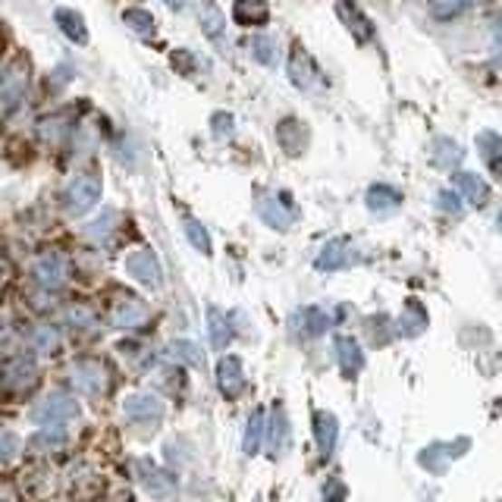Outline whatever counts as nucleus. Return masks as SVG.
Here are the masks:
<instances>
[{
    "label": "nucleus",
    "instance_id": "1",
    "mask_svg": "<svg viewBox=\"0 0 502 502\" xmlns=\"http://www.w3.org/2000/svg\"><path fill=\"white\" fill-rule=\"evenodd\" d=\"M29 98V63L13 57L0 66V117H10Z\"/></svg>",
    "mask_w": 502,
    "mask_h": 502
},
{
    "label": "nucleus",
    "instance_id": "2",
    "mask_svg": "<svg viewBox=\"0 0 502 502\" xmlns=\"http://www.w3.org/2000/svg\"><path fill=\"white\" fill-rule=\"evenodd\" d=\"M70 383L79 396L98 399V396H104L107 386H111V374H107L104 362H98V358H79L70 368Z\"/></svg>",
    "mask_w": 502,
    "mask_h": 502
},
{
    "label": "nucleus",
    "instance_id": "3",
    "mask_svg": "<svg viewBox=\"0 0 502 502\" xmlns=\"http://www.w3.org/2000/svg\"><path fill=\"white\" fill-rule=\"evenodd\" d=\"M101 201V179L92 173H79L76 179L66 186L63 192V208L70 217H82Z\"/></svg>",
    "mask_w": 502,
    "mask_h": 502
},
{
    "label": "nucleus",
    "instance_id": "4",
    "mask_svg": "<svg viewBox=\"0 0 502 502\" xmlns=\"http://www.w3.org/2000/svg\"><path fill=\"white\" fill-rule=\"evenodd\" d=\"M79 418V402L70 396V392H51L44 396L42 402L32 409V420L38 427H47V424H70V420Z\"/></svg>",
    "mask_w": 502,
    "mask_h": 502
},
{
    "label": "nucleus",
    "instance_id": "5",
    "mask_svg": "<svg viewBox=\"0 0 502 502\" xmlns=\"http://www.w3.org/2000/svg\"><path fill=\"white\" fill-rule=\"evenodd\" d=\"M32 280L38 283L47 293H57V289L66 286L70 280V267H66V257L57 255V251H44L42 257L32 261Z\"/></svg>",
    "mask_w": 502,
    "mask_h": 502
},
{
    "label": "nucleus",
    "instance_id": "6",
    "mask_svg": "<svg viewBox=\"0 0 502 502\" xmlns=\"http://www.w3.org/2000/svg\"><path fill=\"white\" fill-rule=\"evenodd\" d=\"M126 274L132 280H139L141 286H151L158 289L164 283V270H160V261L151 248H139V251H129L126 255Z\"/></svg>",
    "mask_w": 502,
    "mask_h": 502
},
{
    "label": "nucleus",
    "instance_id": "7",
    "mask_svg": "<svg viewBox=\"0 0 502 502\" xmlns=\"http://www.w3.org/2000/svg\"><path fill=\"white\" fill-rule=\"evenodd\" d=\"M148 317H151L148 304L141 302V298H132V295L120 298V302L113 304V311H111V323L117 330H139V327H145L148 323Z\"/></svg>",
    "mask_w": 502,
    "mask_h": 502
},
{
    "label": "nucleus",
    "instance_id": "8",
    "mask_svg": "<svg viewBox=\"0 0 502 502\" xmlns=\"http://www.w3.org/2000/svg\"><path fill=\"white\" fill-rule=\"evenodd\" d=\"M336 16H339V23L352 32V38H355L358 44H368L371 38H374V25H371V19L364 16L352 0H336Z\"/></svg>",
    "mask_w": 502,
    "mask_h": 502
},
{
    "label": "nucleus",
    "instance_id": "9",
    "mask_svg": "<svg viewBox=\"0 0 502 502\" xmlns=\"http://www.w3.org/2000/svg\"><path fill=\"white\" fill-rule=\"evenodd\" d=\"M123 415L132 420V424H151V420H160L164 415V405H160L158 396L151 392H135L123 402Z\"/></svg>",
    "mask_w": 502,
    "mask_h": 502
},
{
    "label": "nucleus",
    "instance_id": "10",
    "mask_svg": "<svg viewBox=\"0 0 502 502\" xmlns=\"http://www.w3.org/2000/svg\"><path fill=\"white\" fill-rule=\"evenodd\" d=\"M276 139H280V148L289 154V158H298V154H304V148H308L311 132L298 117H286V120H280V126H276Z\"/></svg>",
    "mask_w": 502,
    "mask_h": 502
},
{
    "label": "nucleus",
    "instance_id": "11",
    "mask_svg": "<svg viewBox=\"0 0 502 502\" xmlns=\"http://www.w3.org/2000/svg\"><path fill=\"white\" fill-rule=\"evenodd\" d=\"M289 82L295 88H302V92H308L311 85H314L317 79V70H314V60L308 57V51H304L302 44H293V51H289Z\"/></svg>",
    "mask_w": 502,
    "mask_h": 502
},
{
    "label": "nucleus",
    "instance_id": "12",
    "mask_svg": "<svg viewBox=\"0 0 502 502\" xmlns=\"http://www.w3.org/2000/svg\"><path fill=\"white\" fill-rule=\"evenodd\" d=\"M35 380H38L35 362H32V358H25V355H19V358H13V362L4 368V377H0V383H4L6 390L23 392V390H29Z\"/></svg>",
    "mask_w": 502,
    "mask_h": 502
},
{
    "label": "nucleus",
    "instance_id": "13",
    "mask_svg": "<svg viewBox=\"0 0 502 502\" xmlns=\"http://www.w3.org/2000/svg\"><path fill=\"white\" fill-rule=\"evenodd\" d=\"M25 343L35 355H57L60 345H63V333L53 323H35V327L25 333Z\"/></svg>",
    "mask_w": 502,
    "mask_h": 502
},
{
    "label": "nucleus",
    "instance_id": "14",
    "mask_svg": "<svg viewBox=\"0 0 502 502\" xmlns=\"http://www.w3.org/2000/svg\"><path fill=\"white\" fill-rule=\"evenodd\" d=\"M217 383H220V392L227 399H236L246 390V374H242L239 358H223V362L217 364Z\"/></svg>",
    "mask_w": 502,
    "mask_h": 502
},
{
    "label": "nucleus",
    "instance_id": "15",
    "mask_svg": "<svg viewBox=\"0 0 502 502\" xmlns=\"http://www.w3.org/2000/svg\"><path fill=\"white\" fill-rule=\"evenodd\" d=\"M456 188L474 208H484L490 201V182L478 173H456Z\"/></svg>",
    "mask_w": 502,
    "mask_h": 502
},
{
    "label": "nucleus",
    "instance_id": "16",
    "mask_svg": "<svg viewBox=\"0 0 502 502\" xmlns=\"http://www.w3.org/2000/svg\"><path fill=\"white\" fill-rule=\"evenodd\" d=\"M368 208L374 210L377 217H390L392 210H399V205H402V195L396 192L392 186H383V182H377V186L368 188Z\"/></svg>",
    "mask_w": 502,
    "mask_h": 502
},
{
    "label": "nucleus",
    "instance_id": "17",
    "mask_svg": "<svg viewBox=\"0 0 502 502\" xmlns=\"http://www.w3.org/2000/svg\"><path fill=\"white\" fill-rule=\"evenodd\" d=\"M53 23H57V29L63 32L70 42L88 44V25H85V19L79 16L76 10H66V6H60V10H53Z\"/></svg>",
    "mask_w": 502,
    "mask_h": 502
},
{
    "label": "nucleus",
    "instance_id": "18",
    "mask_svg": "<svg viewBox=\"0 0 502 502\" xmlns=\"http://www.w3.org/2000/svg\"><path fill=\"white\" fill-rule=\"evenodd\" d=\"M233 19L239 25H264L270 19L267 0H236V4H233Z\"/></svg>",
    "mask_w": 502,
    "mask_h": 502
},
{
    "label": "nucleus",
    "instance_id": "19",
    "mask_svg": "<svg viewBox=\"0 0 502 502\" xmlns=\"http://www.w3.org/2000/svg\"><path fill=\"white\" fill-rule=\"evenodd\" d=\"M336 362H339V368H343L345 377H355L358 371H362L364 358H362V349H358L355 339H349V336L336 339Z\"/></svg>",
    "mask_w": 502,
    "mask_h": 502
},
{
    "label": "nucleus",
    "instance_id": "20",
    "mask_svg": "<svg viewBox=\"0 0 502 502\" xmlns=\"http://www.w3.org/2000/svg\"><path fill=\"white\" fill-rule=\"evenodd\" d=\"M257 217L274 229H289L293 227V214L283 208V198H261L257 201Z\"/></svg>",
    "mask_w": 502,
    "mask_h": 502
},
{
    "label": "nucleus",
    "instance_id": "21",
    "mask_svg": "<svg viewBox=\"0 0 502 502\" xmlns=\"http://www.w3.org/2000/svg\"><path fill=\"white\" fill-rule=\"evenodd\" d=\"M430 160L437 169H446V173H449V169H456L461 164V148L452 139H433Z\"/></svg>",
    "mask_w": 502,
    "mask_h": 502
},
{
    "label": "nucleus",
    "instance_id": "22",
    "mask_svg": "<svg viewBox=\"0 0 502 502\" xmlns=\"http://www.w3.org/2000/svg\"><path fill=\"white\" fill-rule=\"evenodd\" d=\"M198 23L208 38H220L223 29H227V16H223L220 6H217L214 0H201L198 4Z\"/></svg>",
    "mask_w": 502,
    "mask_h": 502
},
{
    "label": "nucleus",
    "instance_id": "23",
    "mask_svg": "<svg viewBox=\"0 0 502 502\" xmlns=\"http://www.w3.org/2000/svg\"><path fill=\"white\" fill-rule=\"evenodd\" d=\"M141 468H145V474H141V484H145V490L151 493V497H158V499L173 497L176 480L169 478L167 471H158V468H148V465H141Z\"/></svg>",
    "mask_w": 502,
    "mask_h": 502
},
{
    "label": "nucleus",
    "instance_id": "24",
    "mask_svg": "<svg viewBox=\"0 0 502 502\" xmlns=\"http://www.w3.org/2000/svg\"><path fill=\"white\" fill-rule=\"evenodd\" d=\"M349 264V251H345V239H330L323 251L317 255V270H343Z\"/></svg>",
    "mask_w": 502,
    "mask_h": 502
},
{
    "label": "nucleus",
    "instance_id": "25",
    "mask_svg": "<svg viewBox=\"0 0 502 502\" xmlns=\"http://www.w3.org/2000/svg\"><path fill=\"white\" fill-rule=\"evenodd\" d=\"M208 333H210V345H214V349H227L229 336H233V330H229L227 317H223L217 308L208 311Z\"/></svg>",
    "mask_w": 502,
    "mask_h": 502
},
{
    "label": "nucleus",
    "instance_id": "26",
    "mask_svg": "<svg viewBox=\"0 0 502 502\" xmlns=\"http://www.w3.org/2000/svg\"><path fill=\"white\" fill-rule=\"evenodd\" d=\"M314 433H317V443H321L323 456L333 449L336 443V418L327 415V411H317L314 415Z\"/></svg>",
    "mask_w": 502,
    "mask_h": 502
},
{
    "label": "nucleus",
    "instance_id": "27",
    "mask_svg": "<svg viewBox=\"0 0 502 502\" xmlns=\"http://www.w3.org/2000/svg\"><path fill=\"white\" fill-rule=\"evenodd\" d=\"M66 323L79 333H88V330L98 327V314L88 304H72V308H66Z\"/></svg>",
    "mask_w": 502,
    "mask_h": 502
},
{
    "label": "nucleus",
    "instance_id": "28",
    "mask_svg": "<svg viewBox=\"0 0 502 502\" xmlns=\"http://www.w3.org/2000/svg\"><path fill=\"white\" fill-rule=\"evenodd\" d=\"M478 151H480V158H484L487 164H493V167L502 164V139L497 132H490V129L478 135Z\"/></svg>",
    "mask_w": 502,
    "mask_h": 502
},
{
    "label": "nucleus",
    "instance_id": "29",
    "mask_svg": "<svg viewBox=\"0 0 502 502\" xmlns=\"http://www.w3.org/2000/svg\"><path fill=\"white\" fill-rule=\"evenodd\" d=\"M38 139H42L44 145H60V141L66 139V120L44 117L42 123H38Z\"/></svg>",
    "mask_w": 502,
    "mask_h": 502
},
{
    "label": "nucleus",
    "instance_id": "30",
    "mask_svg": "<svg viewBox=\"0 0 502 502\" xmlns=\"http://www.w3.org/2000/svg\"><path fill=\"white\" fill-rule=\"evenodd\" d=\"M182 229H186V239L192 242V248H198L201 255H210V236L195 217H186V220H182Z\"/></svg>",
    "mask_w": 502,
    "mask_h": 502
},
{
    "label": "nucleus",
    "instance_id": "31",
    "mask_svg": "<svg viewBox=\"0 0 502 502\" xmlns=\"http://www.w3.org/2000/svg\"><path fill=\"white\" fill-rule=\"evenodd\" d=\"M251 53H255V60L261 66H274L276 63V42L270 35H257L255 42H251Z\"/></svg>",
    "mask_w": 502,
    "mask_h": 502
},
{
    "label": "nucleus",
    "instance_id": "32",
    "mask_svg": "<svg viewBox=\"0 0 502 502\" xmlns=\"http://www.w3.org/2000/svg\"><path fill=\"white\" fill-rule=\"evenodd\" d=\"M264 411H255L248 420V433H246V452L248 456H257V449H261V439H264Z\"/></svg>",
    "mask_w": 502,
    "mask_h": 502
},
{
    "label": "nucleus",
    "instance_id": "33",
    "mask_svg": "<svg viewBox=\"0 0 502 502\" xmlns=\"http://www.w3.org/2000/svg\"><path fill=\"white\" fill-rule=\"evenodd\" d=\"M123 23L132 32H139V35H151V32H154V16H151V13H145V10H126L123 13Z\"/></svg>",
    "mask_w": 502,
    "mask_h": 502
},
{
    "label": "nucleus",
    "instance_id": "34",
    "mask_svg": "<svg viewBox=\"0 0 502 502\" xmlns=\"http://www.w3.org/2000/svg\"><path fill=\"white\" fill-rule=\"evenodd\" d=\"M113 227H117V214H113V210H104V214H101L98 220L88 223V227H85V236H88V239H107Z\"/></svg>",
    "mask_w": 502,
    "mask_h": 502
},
{
    "label": "nucleus",
    "instance_id": "35",
    "mask_svg": "<svg viewBox=\"0 0 502 502\" xmlns=\"http://www.w3.org/2000/svg\"><path fill=\"white\" fill-rule=\"evenodd\" d=\"M427 6L437 19H456L468 6V0H427Z\"/></svg>",
    "mask_w": 502,
    "mask_h": 502
},
{
    "label": "nucleus",
    "instance_id": "36",
    "mask_svg": "<svg viewBox=\"0 0 502 502\" xmlns=\"http://www.w3.org/2000/svg\"><path fill=\"white\" fill-rule=\"evenodd\" d=\"M173 355L179 358V362L192 364V368H198L201 362H205V355H201V349L195 343H188V339H179V343H173Z\"/></svg>",
    "mask_w": 502,
    "mask_h": 502
},
{
    "label": "nucleus",
    "instance_id": "37",
    "mask_svg": "<svg viewBox=\"0 0 502 502\" xmlns=\"http://www.w3.org/2000/svg\"><path fill=\"white\" fill-rule=\"evenodd\" d=\"M327 327H330L327 311H321V308H308V311H304V330H308V336H321Z\"/></svg>",
    "mask_w": 502,
    "mask_h": 502
},
{
    "label": "nucleus",
    "instance_id": "38",
    "mask_svg": "<svg viewBox=\"0 0 502 502\" xmlns=\"http://www.w3.org/2000/svg\"><path fill=\"white\" fill-rule=\"evenodd\" d=\"M19 449H23V443H19L16 433H10V430H4V427H0V459H4V461L16 459Z\"/></svg>",
    "mask_w": 502,
    "mask_h": 502
},
{
    "label": "nucleus",
    "instance_id": "39",
    "mask_svg": "<svg viewBox=\"0 0 502 502\" xmlns=\"http://www.w3.org/2000/svg\"><path fill=\"white\" fill-rule=\"evenodd\" d=\"M210 129H214V139L217 141H227L229 135H233L236 123H233V117H229V113H214V120H210Z\"/></svg>",
    "mask_w": 502,
    "mask_h": 502
},
{
    "label": "nucleus",
    "instance_id": "40",
    "mask_svg": "<svg viewBox=\"0 0 502 502\" xmlns=\"http://www.w3.org/2000/svg\"><path fill=\"white\" fill-rule=\"evenodd\" d=\"M439 210H446V214H461V198L459 192H449V188H443V192H437V201H433Z\"/></svg>",
    "mask_w": 502,
    "mask_h": 502
},
{
    "label": "nucleus",
    "instance_id": "41",
    "mask_svg": "<svg viewBox=\"0 0 502 502\" xmlns=\"http://www.w3.org/2000/svg\"><path fill=\"white\" fill-rule=\"evenodd\" d=\"M270 430H274V439H270V449L280 452L283 443H286V418H283L280 409L274 411V427H270Z\"/></svg>",
    "mask_w": 502,
    "mask_h": 502
},
{
    "label": "nucleus",
    "instance_id": "42",
    "mask_svg": "<svg viewBox=\"0 0 502 502\" xmlns=\"http://www.w3.org/2000/svg\"><path fill=\"white\" fill-rule=\"evenodd\" d=\"M405 311H409V314H411V323H405V333H411V336H415V333H420V330L427 327L424 308H420L418 302H411V304H409V308H405Z\"/></svg>",
    "mask_w": 502,
    "mask_h": 502
},
{
    "label": "nucleus",
    "instance_id": "43",
    "mask_svg": "<svg viewBox=\"0 0 502 502\" xmlns=\"http://www.w3.org/2000/svg\"><path fill=\"white\" fill-rule=\"evenodd\" d=\"M493 42H497V51H502V19L497 23V32H493Z\"/></svg>",
    "mask_w": 502,
    "mask_h": 502
},
{
    "label": "nucleus",
    "instance_id": "44",
    "mask_svg": "<svg viewBox=\"0 0 502 502\" xmlns=\"http://www.w3.org/2000/svg\"><path fill=\"white\" fill-rule=\"evenodd\" d=\"M167 4H169V6H179V4H182V0H167Z\"/></svg>",
    "mask_w": 502,
    "mask_h": 502
},
{
    "label": "nucleus",
    "instance_id": "45",
    "mask_svg": "<svg viewBox=\"0 0 502 502\" xmlns=\"http://www.w3.org/2000/svg\"><path fill=\"white\" fill-rule=\"evenodd\" d=\"M499 229H502V210H499Z\"/></svg>",
    "mask_w": 502,
    "mask_h": 502
},
{
    "label": "nucleus",
    "instance_id": "46",
    "mask_svg": "<svg viewBox=\"0 0 502 502\" xmlns=\"http://www.w3.org/2000/svg\"><path fill=\"white\" fill-rule=\"evenodd\" d=\"M0 502H10V499H4V497H0Z\"/></svg>",
    "mask_w": 502,
    "mask_h": 502
}]
</instances>
